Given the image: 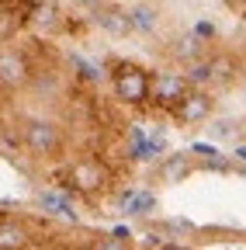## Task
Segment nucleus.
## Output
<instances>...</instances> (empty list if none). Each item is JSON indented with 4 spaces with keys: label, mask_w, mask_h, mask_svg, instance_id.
Instances as JSON below:
<instances>
[{
    "label": "nucleus",
    "mask_w": 246,
    "mask_h": 250,
    "mask_svg": "<svg viewBox=\"0 0 246 250\" xmlns=\"http://www.w3.org/2000/svg\"><path fill=\"white\" fill-rule=\"evenodd\" d=\"M32 59L24 49L14 45H0V90H21L32 80Z\"/></svg>",
    "instance_id": "4"
},
{
    "label": "nucleus",
    "mask_w": 246,
    "mask_h": 250,
    "mask_svg": "<svg viewBox=\"0 0 246 250\" xmlns=\"http://www.w3.org/2000/svg\"><path fill=\"white\" fill-rule=\"evenodd\" d=\"M35 243V233L21 219H0V250H28Z\"/></svg>",
    "instance_id": "7"
},
{
    "label": "nucleus",
    "mask_w": 246,
    "mask_h": 250,
    "mask_svg": "<svg viewBox=\"0 0 246 250\" xmlns=\"http://www.w3.org/2000/svg\"><path fill=\"white\" fill-rule=\"evenodd\" d=\"M236 156H239V160H246V146H239V149H236Z\"/></svg>",
    "instance_id": "21"
},
{
    "label": "nucleus",
    "mask_w": 246,
    "mask_h": 250,
    "mask_svg": "<svg viewBox=\"0 0 246 250\" xmlns=\"http://www.w3.org/2000/svg\"><path fill=\"white\" fill-rule=\"evenodd\" d=\"M80 7H90V11H101L104 7V0H76Z\"/></svg>",
    "instance_id": "19"
},
{
    "label": "nucleus",
    "mask_w": 246,
    "mask_h": 250,
    "mask_svg": "<svg viewBox=\"0 0 246 250\" xmlns=\"http://www.w3.org/2000/svg\"><path fill=\"white\" fill-rule=\"evenodd\" d=\"M97 24L108 31V35H118V39L132 31L129 11H118V7H101V11H97Z\"/></svg>",
    "instance_id": "8"
},
{
    "label": "nucleus",
    "mask_w": 246,
    "mask_h": 250,
    "mask_svg": "<svg viewBox=\"0 0 246 250\" xmlns=\"http://www.w3.org/2000/svg\"><path fill=\"white\" fill-rule=\"evenodd\" d=\"M215 132H219V136H232L236 129H232V122H219V125H215Z\"/></svg>",
    "instance_id": "18"
},
{
    "label": "nucleus",
    "mask_w": 246,
    "mask_h": 250,
    "mask_svg": "<svg viewBox=\"0 0 246 250\" xmlns=\"http://www.w3.org/2000/svg\"><path fill=\"white\" fill-rule=\"evenodd\" d=\"M211 115V98H208V94L205 90H188V94H184V98H180V104L173 108V118L177 122H184V125H194V122H205Z\"/></svg>",
    "instance_id": "6"
},
{
    "label": "nucleus",
    "mask_w": 246,
    "mask_h": 250,
    "mask_svg": "<svg viewBox=\"0 0 246 250\" xmlns=\"http://www.w3.org/2000/svg\"><path fill=\"white\" fill-rule=\"evenodd\" d=\"M149 70L135 66V62H118L114 73H111V87H114V98L121 104H146L149 101Z\"/></svg>",
    "instance_id": "2"
},
{
    "label": "nucleus",
    "mask_w": 246,
    "mask_h": 250,
    "mask_svg": "<svg viewBox=\"0 0 246 250\" xmlns=\"http://www.w3.org/2000/svg\"><path fill=\"white\" fill-rule=\"evenodd\" d=\"M94 250H132V243L121 236V233H111V236H101L94 240Z\"/></svg>",
    "instance_id": "17"
},
{
    "label": "nucleus",
    "mask_w": 246,
    "mask_h": 250,
    "mask_svg": "<svg viewBox=\"0 0 246 250\" xmlns=\"http://www.w3.org/2000/svg\"><path fill=\"white\" fill-rule=\"evenodd\" d=\"M152 205H156V198H152L149 191H135V195L125 198V212H132V215H142V212H149Z\"/></svg>",
    "instance_id": "15"
},
{
    "label": "nucleus",
    "mask_w": 246,
    "mask_h": 250,
    "mask_svg": "<svg viewBox=\"0 0 246 250\" xmlns=\"http://www.w3.org/2000/svg\"><path fill=\"white\" fill-rule=\"evenodd\" d=\"M21 139L35 156H59L63 153V129L49 118H28Z\"/></svg>",
    "instance_id": "3"
},
{
    "label": "nucleus",
    "mask_w": 246,
    "mask_h": 250,
    "mask_svg": "<svg viewBox=\"0 0 246 250\" xmlns=\"http://www.w3.org/2000/svg\"><path fill=\"white\" fill-rule=\"evenodd\" d=\"M56 18H59V11H56L52 4H38V7L32 11V21H35V24H42V28H52V24H59Z\"/></svg>",
    "instance_id": "16"
},
{
    "label": "nucleus",
    "mask_w": 246,
    "mask_h": 250,
    "mask_svg": "<svg viewBox=\"0 0 246 250\" xmlns=\"http://www.w3.org/2000/svg\"><path fill=\"white\" fill-rule=\"evenodd\" d=\"M129 21H132L135 31H152L156 28V11H152L149 4H139V7L129 11Z\"/></svg>",
    "instance_id": "12"
},
{
    "label": "nucleus",
    "mask_w": 246,
    "mask_h": 250,
    "mask_svg": "<svg viewBox=\"0 0 246 250\" xmlns=\"http://www.w3.org/2000/svg\"><path fill=\"white\" fill-rule=\"evenodd\" d=\"M208 70H211V80H232L236 77V59L232 56H215V59H208Z\"/></svg>",
    "instance_id": "13"
},
{
    "label": "nucleus",
    "mask_w": 246,
    "mask_h": 250,
    "mask_svg": "<svg viewBox=\"0 0 246 250\" xmlns=\"http://www.w3.org/2000/svg\"><path fill=\"white\" fill-rule=\"evenodd\" d=\"M180 59H188V62H194L198 56H201V39L194 35V31H191V35H184L180 42H177V49H173Z\"/></svg>",
    "instance_id": "14"
},
{
    "label": "nucleus",
    "mask_w": 246,
    "mask_h": 250,
    "mask_svg": "<svg viewBox=\"0 0 246 250\" xmlns=\"http://www.w3.org/2000/svg\"><path fill=\"white\" fill-rule=\"evenodd\" d=\"M42 205H45L52 215H66V219L76 215V212H73V202H70L66 195H59V191H45V195H42Z\"/></svg>",
    "instance_id": "11"
},
{
    "label": "nucleus",
    "mask_w": 246,
    "mask_h": 250,
    "mask_svg": "<svg viewBox=\"0 0 246 250\" xmlns=\"http://www.w3.org/2000/svg\"><path fill=\"white\" fill-rule=\"evenodd\" d=\"M24 21H28V14L14 11V7H7V4H0V45L11 42L18 31L24 28Z\"/></svg>",
    "instance_id": "9"
},
{
    "label": "nucleus",
    "mask_w": 246,
    "mask_h": 250,
    "mask_svg": "<svg viewBox=\"0 0 246 250\" xmlns=\"http://www.w3.org/2000/svg\"><path fill=\"white\" fill-rule=\"evenodd\" d=\"M191 174V156L188 153H173L170 160H163L160 167V177L163 181H180V177H188Z\"/></svg>",
    "instance_id": "10"
},
{
    "label": "nucleus",
    "mask_w": 246,
    "mask_h": 250,
    "mask_svg": "<svg viewBox=\"0 0 246 250\" xmlns=\"http://www.w3.org/2000/svg\"><path fill=\"white\" fill-rule=\"evenodd\" d=\"M226 4H229L232 11H246V0H226Z\"/></svg>",
    "instance_id": "20"
},
{
    "label": "nucleus",
    "mask_w": 246,
    "mask_h": 250,
    "mask_svg": "<svg viewBox=\"0 0 246 250\" xmlns=\"http://www.w3.org/2000/svg\"><path fill=\"white\" fill-rule=\"evenodd\" d=\"M188 90H191V83H188V77H180V73H152L149 77V101L160 104V108L173 111Z\"/></svg>",
    "instance_id": "5"
},
{
    "label": "nucleus",
    "mask_w": 246,
    "mask_h": 250,
    "mask_svg": "<svg viewBox=\"0 0 246 250\" xmlns=\"http://www.w3.org/2000/svg\"><path fill=\"white\" fill-rule=\"evenodd\" d=\"M108 181H111V170L97 156H80V160H73L66 167V188L76 195H101Z\"/></svg>",
    "instance_id": "1"
}]
</instances>
